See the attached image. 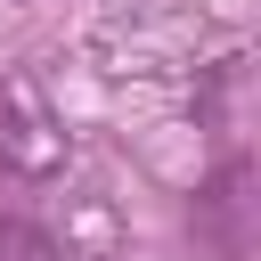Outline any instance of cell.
Here are the masks:
<instances>
[{"mask_svg": "<svg viewBox=\"0 0 261 261\" xmlns=\"http://www.w3.org/2000/svg\"><path fill=\"white\" fill-rule=\"evenodd\" d=\"M196 237L212 261H245V163H220V179L196 196Z\"/></svg>", "mask_w": 261, "mask_h": 261, "instance_id": "7a4b0ae2", "label": "cell"}, {"mask_svg": "<svg viewBox=\"0 0 261 261\" xmlns=\"http://www.w3.org/2000/svg\"><path fill=\"white\" fill-rule=\"evenodd\" d=\"M0 261H65V253H57L49 228H33V220H0Z\"/></svg>", "mask_w": 261, "mask_h": 261, "instance_id": "3957f363", "label": "cell"}, {"mask_svg": "<svg viewBox=\"0 0 261 261\" xmlns=\"http://www.w3.org/2000/svg\"><path fill=\"white\" fill-rule=\"evenodd\" d=\"M0 171L16 179H57L65 171V122L33 82H0Z\"/></svg>", "mask_w": 261, "mask_h": 261, "instance_id": "6da1fadb", "label": "cell"}]
</instances>
